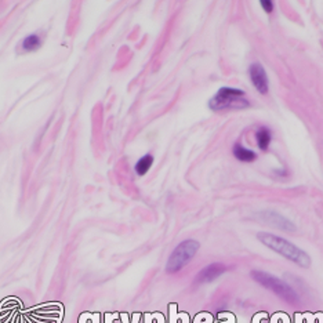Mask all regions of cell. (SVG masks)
I'll list each match as a JSON object with an SVG mask.
<instances>
[{
	"label": "cell",
	"instance_id": "obj_1",
	"mask_svg": "<svg viewBox=\"0 0 323 323\" xmlns=\"http://www.w3.org/2000/svg\"><path fill=\"white\" fill-rule=\"evenodd\" d=\"M257 239L264 246H267L268 249H271L275 253L281 254L282 257L289 260L291 262H294V264H297L299 267H311V257L308 256L307 253L303 249L297 247L294 243L289 242L287 239L282 238V236L268 234V232H260V234H257Z\"/></svg>",
	"mask_w": 323,
	"mask_h": 323
},
{
	"label": "cell",
	"instance_id": "obj_2",
	"mask_svg": "<svg viewBox=\"0 0 323 323\" xmlns=\"http://www.w3.org/2000/svg\"><path fill=\"white\" fill-rule=\"evenodd\" d=\"M250 275L254 282H257L262 287H265L268 290L275 293L284 303H287V304H297L300 301L297 291L294 290L290 284H287L284 281L276 278L275 275L268 274V272H264V271H251Z\"/></svg>",
	"mask_w": 323,
	"mask_h": 323
},
{
	"label": "cell",
	"instance_id": "obj_3",
	"mask_svg": "<svg viewBox=\"0 0 323 323\" xmlns=\"http://www.w3.org/2000/svg\"><path fill=\"white\" fill-rule=\"evenodd\" d=\"M249 106L250 102L247 98H244V91L234 87H221L209 101V108L214 112L228 109H244Z\"/></svg>",
	"mask_w": 323,
	"mask_h": 323
},
{
	"label": "cell",
	"instance_id": "obj_4",
	"mask_svg": "<svg viewBox=\"0 0 323 323\" xmlns=\"http://www.w3.org/2000/svg\"><path fill=\"white\" fill-rule=\"evenodd\" d=\"M201 247L199 242L194 239H186L178 244L177 247L170 254L169 260L166 262V272L167 274H176L189 264V261L194 259L195 254L198 253Z\"/></svg>",
	"mask_w": 323,
	"mask_h": 323
},
{
	"label": "cell",
	"instance_id": "obj_5",
	"mask_svg": "<svg viewBox=\"0 0 323 323\" xmlns=\"http://www.w3.org/2000/svg\"><path fill=\"white\" fill-rule=\"evenodd\" d=\"M257 220L265 222L268 225L274 226V228H278L281 231H284V232H296V229H297L289 218L282 216L281 213H276V211H260L257 214Z\"/></svg>",
	"mask_w": 323,
	"mask_h": 323
},
{
	"label": "cell",
	"instance_id": "obj_6",
	"mask_svg": "<svg viewBox=\"0 0 323 323\" xmlns=\"http://www.w3.org/2000/svg\"><path fill=\"white\" fill-rule=\"evenodd\" d=\"M249 76H250L253 86L260 94H267L269 90V83H268V76L264 66L260 62H253L249 66Z\"/></svg>",
	"mask_w": 323,
	"mask_h": 323
},
{
	"label": "cell",
	"instance_id": "obj_7",
	"mask_svg": "<svg viewBox=\"0 0 323 323\" xmlns=\"http://www.w3.org/2000/svg\"><path fill=\"white\" fill-rule=\"evenodd\" d=\"M225 272L226 267L224 264L214 262V264H210V265L203 268L202 271L196 275V283H210Z\"/></svg>",
	"mask_w": 323,
	"mask_h": 323
},
{
	"label": "cell",
	"instance_id": "obj_8",
	"mask_svg": "<svg viewBox=\"0 0 323 323\" xmlns=\"http://www.w3.org/2000/svg\"><path fill=\"white\" fill-rule=\"evenodd\" d=\"M256 141H257V146L260 149L265 152L268 151V148L271 145V141H272V131L265 126H261L256 131Z\"/></svg>",
	"mask_w": 323,
	"mask_h": 323
},
{
	"label": "cell",
	"instance_id": "obj_9",
	"mask_svg": "<svg viewBox=\"0 0 323 323\" xmlns=\"http://www.w3.org/2000/svg\"><path fill=\"white\" fill-rule=\"evenodd\" d=\"M232 154L239 162H246V163H250L257 159V154L254 151H251L249 148H244L241 144H235L232 148Z\"/></svg>",
	"mask_w": 323,
	"mask_h": 323
},
{
	"label": "cell",
	"instance_id": "obj_10",
	"mask_svg": "<svg viewBox=\"0 0 323 323\" xmlns=\"http://www.w3.org/2000/svg\"><path fill=\"white\" fill-rule=\"evenodd\" d=\"M152 164H154V156L152 155H144L142 158H140L138 162L136 163V166H134V170H136V173H137L138 176H145L146 173L149 171V169L152 167Z\"/></svg>",
	"mask_w": 323,
	"mask_h": 323
},
{
	"label": "cell",
	"instance_id": "obj_11",
	"mask_svg": "<svg viewBox=\"0 0 323 323\" xmlns=\"http://www.w3.org/2000/svg\"><path fill=\"white\" fill-rule=\"evenodd\" d=\"M41 46V39L39 35L32 33V35H28L25 38L22 43H21V47L24 51H36V50L40 49Z\"/></svg>",
	"mask_w": 323,
	"mask_h": 323
},
{
	"label": "cell",
	"instance_id": "obj_12",
	"mask_svg": "<svg viewBox=\"0 0 323 323\" xmlns=\"http://www.w3.org/2000/svg\"><path fill=\"white\" fill-rule=\"evenodd\" d=\"M260 4L267 14H271L274 11V1L272 0H260Z\"/></svg>",
	"mask_w": 323,
	"mask_h": 323
}]
</instances>
